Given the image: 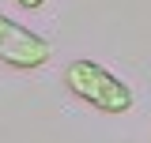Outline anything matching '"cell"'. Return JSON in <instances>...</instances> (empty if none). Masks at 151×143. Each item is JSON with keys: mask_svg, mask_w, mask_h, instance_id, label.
I'll use <instances>...</instances> for the list:
<instances>
[{"mask_svg": "<svg viewBox=\"0 0 151 143\" xmlns=\"http://www.w3.org/2000/svg\"><path fill=\"white\" fill-rule=\"evenodd\" d=\"M64 87L79 102H87L91 109H102V113H129L132 102H136L129 83L117 79L110 68L94 64V60H72L64 68Z\"/></svg>", "mask_w": 151, "mask_h": 143, "instance_id": "6da1fadb", "label": "cell"}, {"mask_svg": "<svg viewBox=\"0 0 151 143\" xmlns=\"http://www.w3.org/2000/svg\"><path fill=\"white\" fill-rule=\"evenodd\" d=\"M49 56H53V49L42 34L27 30L23 23H15L8 15H0V64H8L15 72H34L42 64H49Z\"/></svg>", "mask_w": 151, "mask_h": 143, "instance_id": "7a4b0ae2", "label": "cell"}, {"mask_svg": "<svg viewBox=\"0 0 151 143\" xmlns=\"http://www.w3.org/2000/svg\"><path fill=\"white\" fill-rule=\"evenodd\" d=\"M19 8H27V11H34V8H42V4H45V0H15Z\"/></svg>", "mask_w": 151, "mask_h": 143, "instance_id": "3957f363", "label": "cell"}]
</instances>
